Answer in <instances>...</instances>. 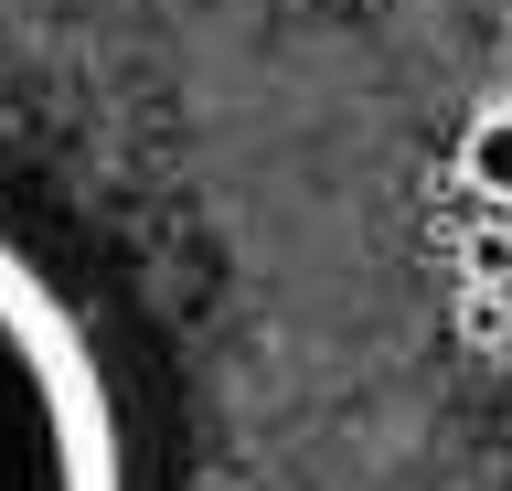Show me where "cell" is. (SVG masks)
Returning a JSON list of instances; mask_svg holds the SVG:
<instances>
[{
    "label": "cell",
    "instance_id": "cell-1",
    "mask_svg": "<svg viewBox=\"0 0 512 491\" xmlns=\"http://www.w3.org/2000/svg\"><path fill=\"white\" fill-rule=\"evenodd\" d=\"M0 491H139L118 363L86 299L0 214Z\"/></svg>",
    "mask_w": 512,
    "mask_h": 491
},
{
    "label": "cell",
    "instance_id": "cell-2",
    "mask_svg": "<svg viewBox=\"0 0 512 491\" xmlns=\"http://www.w3.org/2000/svg\"><path fill=\"white\" fill-rule=\"evenodd\" d=\"M459 171H470L480 203H512V107H480L470 139H459Z\"/></svg>",
    "mask_w": 512,
    "mask_h": 491
}]
</instances>
